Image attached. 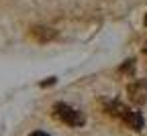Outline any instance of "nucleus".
I'll return each instance as SVG.
<instances>
[{"label": "nucleus", "instance_id": "f257e3e1", "mask_svg": "<svg viewBox=\"0 0 147 136\" xmlns=\"http://www.w3.org/2000/svg\"><path fill=\"white\" fill-rule=\"evenodd\" d=\"M106 114H110L113 118L121 120L125 126L133 128V130H141L143 128V116L137 110H131L129 106L121 104V102H106Z\"/></svg>", "mask_w": 147, "mask_h": 136}, {"label": "nucleus", "instance_id": "f03ea898", "mask_svg": "<svg viewBox=\"0 0 147 136\" xmlns=\"http://www.w3.org/2000/svg\"><path fill=\"white\" fill-rule=\"evenodd\" d=\"M53 116L59 122L69 124V126H82L84 124V114L78 112L76 108L67 106V104H55L53 106Z\"/></svg>", "mask_w": 147, "mask_h": 136}, {"label": "nucleus", "instance_id": "7ed1b4c3", "mask_svg": "<svg viewBox=\"0 0 147 136\" xmlns=\"http://www.w3.org/2000/svg\"><path fill=\"white\" fill-rule=\"evenodd\" d=\"M129 98H131V102L135 104H143L147 102V81L139 79V81H133L131 85H129Z\"/></svg>", "mask_w": 147, "mask_h": 136}, {"label": "nucleus", "instance_id": "20e7f679", "mask_svg": "<svg viewBox=\"0 0 147 136\" xmlns=\"http://www.w3.org/2000/svg\"><path fill=\"white\" fill-rule=\"evenodd\" d=\"M31 136H49V134H45V132H33Z\"/></svg>", "mask_w": 147, "mask_h": 136}, {"label": "nucleus", "instance_id": "39448f33", "mask_svg": "<svg viewBox=\"0 0 147 136\" xmlns=\"http://www.w3.org/2000/svg\"><path fill=\"white\" fill-rule=\"evenodd\" d=\"M145 27H147V14H145Z\"/></svg>", "mask_w": 147, "mask_h": 136}, {"label": "nucleus", "instance_id": "423d86ee", "mask_svg": "<svg viewBox=\"0 0 147 136\" xmlns=\"http://www.w3.org/2000/svg\"><path fill=\"white\" fill-rule=\"evenodd\" d=\"M143 51H145V53H147V45H145V49H143Z\"/></svg>", "mask_w": 147, "mask_h": 136}]
</instances>
